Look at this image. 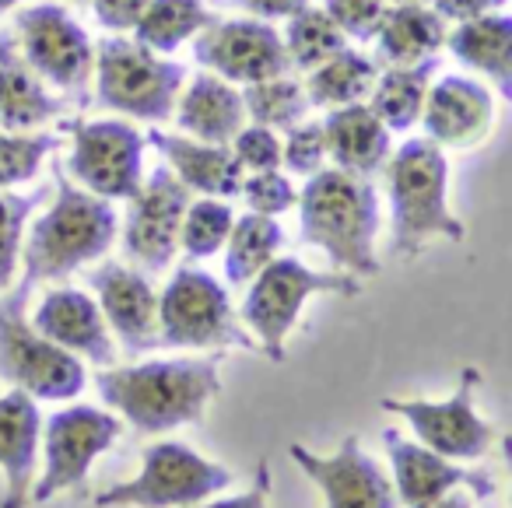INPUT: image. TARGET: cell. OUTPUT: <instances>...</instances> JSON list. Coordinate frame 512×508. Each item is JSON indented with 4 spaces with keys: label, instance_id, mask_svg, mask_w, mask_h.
<instances>
[{
    "label": "cell",
    "instance_id": "cell-1",
    "mask_svg": "<svg viewBox=\"0 0 512 508\" xmlns=\"http://www.w3.org/2000/svg\"><path fill=\"white\" fill-rule=\"evenodd\" d=\"M221 354L214 358H172L141 365L102 368L95 375L109 410L127 417L144 435L183 428L204 417L207 403L221 393Z\"/></svg>",
    "mask_w": 512,
    "mask_h": 508
},
{
    "label": "cell",
    "instance_id": "cell-2",
    "mask_svg": "<svg viewBox=\"0 0 512 508\" xmlns=\"http://www.w3.org/2000/svg\"><path fill=\"white\" fill-rule=\"evenodd\" d=\"M302 242L327 253L341 274L376 277V232H379V193L365 176L341 169H320L299 190Z\"/></svg>",
    "mask_w": 512,
    "mask_h": 508
},
{
    "label": "cell",
    "instance_id": "cell-3",
    "mask_svg": "<svg viewBox=\"0 0 512 508\" xmlns=\"http://www.w3.org/2000/svg\"><path fill=\"white\" fill-rule=\"evenodd\" d=\"M393 214V253L414 260L432 239L463 242L467 228L449 207V158L428 137H411L383 165Z\"/></svg>",
    "mask_w": 512,
    "mask_h": 508
},
{
    "label": "cell",
    "instance_id": "cell-4",
    "mask_svg": "<svg viewBox=\"0 0 512 508\" xmlns=\"http://www.w3.org/2000/svg\"><path fill=\"white\" fill-rule=\"evenodd\" d=\"M57 197L25 228L22 267L25 281H60L74 270L106 256L116 239V211L109 200L81 190L74 179L57 169Z\"/></svg>",
    "mask_w": 512,
    "mask_h": 508
},
{
    "label": "cell",
    "instance_id": "cell-5",
    "mask_svg": "<svg viewBox=\"0 0 512 508\" xmlns=\"http://www.w3.org/2000/svg\"><path fill=\"white\" fill-rule=\"evenodd\" d=\"M313 295H341L358 298L362 295V281L351 274H323V270H309L295 256H274L260 274L249 281V291L242 298L239 323L256 340V351L267 354V361L281 365L285 361L288 333L295 330L302 309Z\"/></svg>",
    "mask_w": 512,
    "mask_h": 508
},
{
    "label": "cell",
    "instance_id": "cell-6",
    "mask_svg": "<svg viewBox=\"0 0 512 508\" xmlns=\"http://www.w3.org/2000/svg\"><path fill=\"white\" fill-rule=\"evenodd\" d=\"M32 288L22 277L15 291L0 295V379L32 400H74L85 389V365L32 326Z\"/></svg>",
    "mask_w": 512,
    "mask_h": 508
},
{
    "label": "cell",
    "instance_id": "cell-7",
    "mask_svg": "<svg viewBox=\"0 0 512 508\" xmlns=\"http://www.w3.org/2000/svg\"><path fill=\"white\" fill-rule=\"evenodd\" d=\"M95 95L106 109L141 123L172 116L186 71L176 60L151 53L137 39L109 36L95 46Z\"/></svg>",
    "mask_w": 512,
    "mask_h": 508
},
{
    "label": "cell",
    "instance_id": "cell-8",
    "mask_svg": "<svg viewBox=\"0 0 512 508\" xmlns=\"http://www.w3.org/2000/svg\"><path fill=\"white\" fill-rule=\"evenodd\" d=\"M158 344L162 347H242L256 351V340L239 323L225 284L207 270L179 267L158 295Z\"/></svg>",
    "mask_w": 512,
    "mask_h": 508
},
{
    "label": "cell",
    "instance_id": "cell-9",
    "mask_svg": "<svg viewBox=\"0 0 512 508\" xmlns=\"http://www.w3.org/2000/svg\"><path fill=\"white\" fill-rule=\"evenodd\" d=\"M232 484V470L211 463L183 442L148 445L141 456V473L134 480L95 494V508L137 505V508H186Z\"/></svg>",
    "mask_w": 512,
    "mask_h": 508
},
{
    "label": "cell",
    "instance_id": "cell-10",
    "mask_svg": "<svg viewBox=\"0 0 512 508\" xmlns=\"http://www.w3.org/2000/svg\"><path fill=\"white\" fill-rule=\"evenodd\" d=\"M15 43L25 64L50 88L85 99L95 67V46L88 32L60 4H32L15 18Z\"/></svg>",
    "mask_w": 512,
    "mask_h": 508
},
{
    "label": "cell",
    "instance_id": "cell-11",
    "mask_svg": "<svg viewBox=\"0 0 512 508\" xmlns=\"http://www.w3.org/2000/svg\"><path fill=\"white\" fill-rule=\"evenodd\" d=\"M39 435H43L46 449V470L29 491V505H46L53 494L81 487L95 459L113 449V442L120 438V417L78 403V407H64L50 414Z\"/></svg>",
    "mask_w": 512,
    "mask_h": 508
},
{
    "label": "cell",
    "instance_id": "cell-12",
    "mask_svg": "<svg viewBox=\"0 0 512 508\" xmlns=\"http://www.w3.org/2000/svg\"><path fill=\"white\" fill-rule=\"evenodd\" d=\"M67 172L81 190L102 200H130L144 179V137L123 120L67 123Z\"/></svg>",
    "mask_w": 512,
    "mask_h": 508
},
{
    "label": "cell",
    "instance_id": "cell-13",
    "mask_svg": "<svg viewBox=\"0 0 512 508\" xmlns=\"http://www.w3.org/2000/svg\"><path fill=\"white\" fill-rule=\"evenodd\" d=\"M193 60L228 85H253L292 71L281 32L260 18H214L193 36Z\"/></svg>",
    "mask_w": 512,
    "mask_h": 508
},
{
    "label": "cell",
    "instance_id": "cell-14",
    "mask_svg": "<svg viewBox=\"0 0 512 508\" xmlns=\"http://www.w3.org/2000/svg\"><path fill=\"white\" fill-rule=\"evenodd\" d=\"M481 386V372L474 365H467L460 372V386L449 400L432 403V400H383L379 407L386 414L404 417L414 428L418 442L425 449L439 452L446 459H477L491 449V424L484 417H477L474 410V393Z\"/></svg>",
    "mask_w": 512,
    "mask_h": 508
},
{
    "label": "cell",
    "instance_id": "cell-15",
    "mask_svg": "<svg viewBox=\"0 0 512 508\" xmlns=\"http://www.w3.org/2000/svg\"><path fill=\"white\" fill-rule=\"evenodd\" d=\"M186 204L190 190L172 176L169 165H158L148 179H141L123 221V249L141 270L158 274L172 263Z\"/></svg>",
    "mask_w": 512,
    "mask_h": 508
},
{
    "label": "cell",
    "instance_id": "cell-16",
    "mask_svg": "<svg viewBox=\"0 0 512 508\" xmlns=\"http://www.w3.org/2000/svg\"><path fill=\"white\" fill-rule=\"evenodd\" d=\"M288 456L320 487L327 508H397V491L390 477L379 470L376 459L365 456L355 435L344 438L334 456H316L302 442L288 445Z\"/></svg>",
    "mask_w": 512,
    "mask_h": 508
},
{
    "label": "cell",
    "instance_id": "cell-17",
    "mask_svg": "<svg viewBox=\"0 0 512 508\" xmlns=\"http://www.w3.org/2000/svg\"><path fill=\"white\" fill-rule=\"evenodd\" d=\"M95 298H99L102 319L120 337L127 354H148L158 344V295L151 281L134 267L123 263H102L88 274Z\"/></svg>",
    "mask_w": 512,
    "mask_h": 508
},
{
    "label": "cell",
    "instance_id": "cell-18",
    "mask_svg": "<svg viewBox=\"0 0 512 508\" xmlns=\"http://www.w3.org/2000/svg\"><path fill=\"white\" fill-rule=\"evenodd\" d=\"M418 123L425 127L428 141L442 151H470L495 127V95L481 81L449 74L432 81Z\"/></svg>",
    "mask_w": 512,
    "mask_h": 508
},
{
    "label": "cell",
    "instance_id": "cell-19",
    "mask_svg": "<svg viewBox=\"0 0 512 508\" xmlns=\"http://www.w3.org/2000/svg\"><path fill=\"white\" fill-rule=\"evenodd\" d=\"M383 442L393 463V491H397V501H404V505L442 498V494L456 491V487H467L474 498L495 494V480L484 477L481 470H463V466H456V459L439 456V452L425 449L421 442H407L393 428L383 431Z\"/></svg>",
    "mask_w": 512,
    "mask_h": 508
},
{
    "label": "cell",
    "instance_id": "cell-20",
    "mask_svg": "<svg viewBox=\"0 0 512 508\" xmlns=\"http://www.w3.org/2000/svg\"><path fill=\"white\" fill-rule=\"evenodd\" d=\"M32 326L46 340L71 351L74 358H85L92 365H113L116 347L113 337H109V326L102 319L99 302H92V295H85V291L78 288L46 291Z\"/></svg>",
    "mask_w": 512,
    "mask_h": 508
},
{
    "label": "cell",
    "instance_id": "cell-21",
    "mask_svg": "<svg viewBox=\"0 0 512 508\" xmlns=\"http://www.w3.org/2000/svg\"><path fill=\"white\" fill-rule=\"evenodd\" d=\"M165 158L169 172L186 186L190 193L200 197H239L242 169L235 165L228 144H207L193 141L186 134H165V130H151L148 141Z\"/></svg>",
    "mask_w": 512,
    "mask_h": 508
},
{
    "label": "cell",
    "instance_id": "cell-22",
    "mask_svg": "<svg viewBox=\"0 0 512 508\" xmlns=\"http://www.w3.org/2000/svg\"><path fill=\"white\" fill-rule=\"evenodd\" d=\"M323 137H327V162H334V169L365 179L383 172L393 151L390 127L372 113L369 102L327 109Z\"/></svg>",
    "mask_w": 512,
    "mask_h": 508
},
{
    "label": "cell",
    "instance_id": "cell-23",
    "mask_svg": "<svg viewBox=\"0 0 512 508\" xmlns=\"http://www.w3.org/2000/svg\"><path fill=\"white\" fill-rule=\"evenodd\" d=\"M39 431H43V417L29 393L11 389L0 396V470L8 477L0 508H29Z\"/></svg>",
    "mask_w": 512,
    "mask_h": 508
},
{
    "label": "cell",
    "instance_id": "cell-24",
    "mask_svg": "<svg viewBox=\"0 0 512 508\" xmlns=\"http://www.w3.org/2000/svg\"><path fill=\"white\" fill-rule=\"evenodd\" d=\"M449 22L432 4H397L390 0L383 22L376 29V64L379 67H411L435 60L446 50Z\"/></svg>",
    "mask_w": 512,
    "mask_h": 508
},
{
    "label": "cell",
    "instance_id": "cell-25",
    "mask_svg": "<svg viewBox=\"0 0 512 508\" xmlns=\"http://www.w3.org/2000/svg\"><path fill=\"white\" fill-rule=\"evenodd\" d=\"M64 113V99L25 64L11 32H0V130H39Z\"/></svg>",
    "mask_w": 512,
    "mask_h": 508
},
{
    "label": "cell",
    "instance_id": "cell-26",
    "mask_svg": "<svg viewBox=\"0 0 512 508\" xmlns=\"http://www.w3.org/2000/svg\"><path fill=\"white\" fill-rule=\"evenodd\" d=\"M176 123L186 137L207 144H228L246 127V109L242 95L218 74H197L186 88H179L176 99Z\"/></svg>",
    "mask_w": 512,
    "mask_h": 508
},
{
    "label": "cell",
    "instance_id": "cell-27",
    "mask_svg": "<svg viewBox=\"0 0 512 508\" xmlns=\"http://www.w3.org/2000/svg\"><path fill=\"white\" fill-rule=\"evenodd\" d=\"M446 50L463 67L484 74L502 99H512V18L505 11L456 22L446 32Z\"/></svg>",
    "mask_w": 512,
    "mask_h": 508
},
{
    "label": "cell",
    "instance_id": "cell-28",
    "mask_svg": "<svg viewBox=\"0 0 512 508\" xmlns=\"http://www.w3.org/2000/svg\"><path fill=\"white\" fill-rule=\"evenodd\" d=\"M435 71H439V57L411 67H379V78L369 92V109L390 127V134H407L421 120Z\"/></svg>",
    "mask_w": 512,
    "mask_h": 508
},
{
    "label": "cell",
    "instance_id": "cell-29",
    "mask_svg": "<svg viewBox=\"0 0 512 508\" xmlns=\"http://www.w3.org/2000/svg\"><path fill=\"white\" fill-rule=\"evenodd\" d=\"M379 78V64L362 50H341L337 57H330L327 64H320L316 71L306 74V99L316 109H341L365 102Z\"/></svg>",
    "mask_w": 512,
    "mask_h": 508
},
{
    "label": "cell",
    "instance_id": "cell-30",
    "mask_svg": "<svg viewBox=\"0 0 512 508\" xmlns=\"http://www.w3.org/2000/svg\"><path fill=\"white\" fill-rule=\"evenodd\" d=\"M281 242H285V232L274 218H264V214H242V218L232 221V232L225 239V277L232 288H242V284L253 281L267 263L278 256Z\"/></svg>",
    "mask_w": 512,
    "mask_h": 508
},
{
    "label": "cell",
    "instance_id": "cell-31",
    "mask_svg": "<svg viewBox=\"0 0 512 508\" xmlns=\"http://www.w3.org/2000/svg\"><path fill=\"white\" fill-rule=\"evenodd\" d=\"M214 22V15L204 8V0H148L141 22L134 25V39L148 46L151 53H176L183 43H190L200 29Z\"/></svg>",
    "mask_w": 512,
    "mask_h": 508
},
{
    "label": "cell",
    "instance_id": "cell-32",
    "mask_svg": "<svg viewBox=\"0 0 512 508\" xmlns=\"http://www.w3.org/2000/svg\"><path fill=\"white\" fill-rule=\"evenodd\" d=\"M288 29L281 32V43L288 53V67L292 71H316L320 64H327L330 57H337L341 50H348V39L344 32L330 22V15L323 8H302L292 18H285Z\"/></svg>",
    "mask_w": 512,
    "mask_h": 508
},
{
    "label": "cell",
    "instance_id": "cell-33",
    "mask_svg": "<svg viewBox=\"0 0 512 508\" xmlns=\"http://www.w3.org/2000/svg\"><path fill=\"white\" fill-rule=\"evenodd\" d=\"M242 109H246L249 123H260V127L285 134L288 127L306 120V113L313 106H309L302 81H295L292 74H278V78H264V81L246 85V92H242Z\"/></svg>",
    "mask_w": 512,
    "mask_h": 508
},
{
    "label": "cell",
    "instance_id": "cell-34",
    "mask_svg": "<svg viewBox=\"0 0 512 508\" xmlns=\"http://www.w3.org/2000/svg\"><path fill=\"white\" fill-rule=\"evenodd\" d=\"M232 207L218 197H200L190 200L183 211V225H179V249L190 260H207L225 246L228 232H232Z\"/></svg>",
    "mask_w": 512,
    "mask_h": 508
},
{
    "label": "cell",
    "instance_id": "cell-35",
    "mask_svg": "<svg viewBox=\"0 0 512 508\" xmlns=\"http://www.w3.org/2000/svg\"><path fill=\"white\" fill-rule=\"evenodd\" d=\"M57 144L60 137L43 130H0V190H15L36 179Z\"/></svg>",
    "mask_w": 512,
    "mask_h": 508
},
{
    "label": "cell",
    "instance_id": "cell-36",
    "mask_svg": "<svg viewBox=\"0 0 512 508\" xmlns=\"http://www.w3.org/2000/svg\"><path fill=\"white\" fill-rule=\"evenodd\" d=\"M36 207L39 197L0 190V291H8L11 281H15V270L22 263L25 228H29V218Z\"/></svg>",
    "mask_w": 512,
    "mask_h": 508
},
{
    "label": "cell",
    "instance_id": "cell-37",
    "mask_svg": "<svg viewBox=\"0 0 512 508\" xmlns=\"http://www.w3.org/2000/svg\"><path fill=\"white\" fill-rule=\"evenodd\" d=\"M281 165L302 179L327 169V137H323V123L299 120L295 127H288L285 137H281Z\"/></svg>",
    "mask_w": 512,
    "mask_h": 508
},
{
    "label": "cell",
    "instance_id": "cell-38",
    "mask_svg": "<svg viewBox=\"0 0 512 508\" xmlns=\"http://www.w3.org/2000/svg\"><path fill=\"white\" fill-rule=\"evenodd\" d=\"M239 197L246 200V207L253 214L278 218V214L292 211L295 200H299V190H295L285 172L267 169V172H246L239 183Z\"/></svg>",
    "mask_w": 512,
    "mask_h": 508
},
{
    "label": "cell",
    "instance_id": "cell-39",
    "mask_svg": "<svg viewBox=\"0 0 512 508\" xmlns=\"http://www.w3.org/2000/svg\"><path fill=\"white\" fill-rule=\"evenodd\" d=\"M235 165L246 172H267V169H281V134L278 130H267L260 123H246L239 134L228 141Z\"/></svg>",
    "mask_w": 512,
    "mask_h": 508
},
{
    "label": "cell",
    "instance_id": "cell-40",
    "mask_svg": "<svg viewBox=\"0 0 512 508\" xmlns=\"http://www.w3.org/2000/svg\"><path fill=\"white\" fill-rule=\"evenodd\" d=\"M386 8L390 0H323L330 22L344 32V39H355V43H372Z\"/></svg>",
    "mask_w": 512,
    "mask_h": 508
},
{
    "label": "cell",
    "instance_id": "cell-41",
    "mask_svg": "<svg viewBox=\"0 0 512 508\" xmlns=\"http://www.w3.org/2000/svg\"><path fill=\"white\" fill-rule=\"evenodd\" d=\"M144 8H148V0H92L95 18L109 32H134Z\"/></svg>",
    "mask_w": 512,
    "mask_h": 508
},
{
    "label": "cell",
    "instance_id": "cell-42",
    "mask_svg": "<svg viewBox=\"0 0 512 508\" xmlns=\"http://www.w3.org/2000/svg\"><path fill=\"white\" fill-rule=\"evenodd\" d=\"M267 494H271V466L260 463V470H256L253 491L235 494V498L211 501V505H186V508H267Z\"/></svg>",
    "mask_w": 512,
    "mask_h": 508
},
{
    "label": "cell",
    "instance_id": "cell-43",
    "mask_svg": "<svg viewBox=\"0 0 512 508\" xmlns=\"http://www.w3.org/2000/svg\"><path fill=\"white\" fill-rule=\"evenodd\" d=\"M505 4H509V0H435V11H439L446 22H463V18L505 11Z\"/></svg>",
    "mask_w": 512,
    "mask_h": 508
},
{
    "label": "cell",
    "instance_id": "cell-44",
    "mask_svg": "<svg viewBox=\"0 0 512 508\" xmlns=\"http://www.w3.org/2000/svg\"><path fill=\"white\" fill-rule=\"evenodd\" d=\"M249 18H260V22H278V18H292L295 11L309 8L313 0H235Z\"/></svg>",
    "mask_w": 512,
    "mask_h": 508
},
{
    "label": "cell",
    "instance_id": "cell-45",
    "mask_svg": "<svg viewBox=\"0 0 512 508\" xmlns=\"http://www.w3.org/2000/svg\"><path fill=\"white\" fill-rule=\"evenodd\" d=\"M411 508H474V498H470L463 487H456V491H446L442 498L421 501V505H411Z\"/></svg>",
    "mask_w": 512,
    "mask_h": 508
},
{
    "label": "cell",
    "instance_id": "cell-46",
    "mask_svg": "<svg viewBox=\"0 0 512 508\" xmlns=\"http://www.w3.org/2000/svg\"><path fill=\"white\" fill-rule=\"evenodd\" d=\"M18 4H25V0H0V15H8V11L18 8Z\"/></svg>",
    "mask_w": 512,
    "mask_h": 508
},
{
    "label": "cell",
    "instance_id": "cell-47",
    "mask_svg": "<svg viewBox=\"0 0 512 508\" xmlns=\"http://www.w3.org/2000/svg\"><path fill=\"white\" fill-rule=\"evenodd\" d=\"M397 4H432L435 8V0H397Z\"/></svg>",
    "mask_w": 512,
    "mask_h": 508
}]
</instances>
